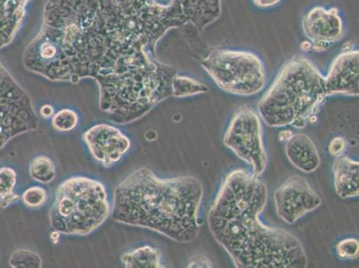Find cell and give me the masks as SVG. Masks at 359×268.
I'll use <instances>...</instances> for the list:
<instances>
[{
  "label": "cell",
  "mask_w": 359,
  "mask_h": 268,
  "mask_svg": "<svg viewBox=\"0 0 359 268\" xmlns=\"http://www.w3.org/2000/svg\"><path fill=\"white\" fill-rule=\"evenodd\" d=\"M172 29L169 5L156 0H48L22 63L50 81L95 80L101 111L130 123L172 97L177 72L155 55Z\"/></svg>",
  "instance_id": "6da1fadb"
},
{
  "label": "cell",
  "mask_w": 359,
  "mask_h": 268,
  "mask_svg": "<svg viewBox=\"0 0 359 268\" xmlns=\"http://www.w3.org/2000/svg\"><path fill=\"white\" fill-rule=\"evenodd\" d=\"M266 185L244 169L229 173L208 214V227L238 268H305L308 256L298 238L267 227L259 215Z\"/></svg>",
  "instance_id": "7a4b0ae2"
},
{
  "label": "cell",
  "mask_w": 359,
  "mask_h": 268,
  "mask_svg": "<svg viewBox=\"0 0 359 268\" xmlns=\"http://www.w3.org/2000/svg\"><path fill=\"white\" fill-rule=\"evenodd\" d=\"M204 189L194 176L162 179L139 168L114 192L112 217L121 224L149 229L180 243H189L200 232Z\"/></svg>",
  "instance_id": "3957f363"
},
{
  "label": "cell",
  "mask_w": 359,
  "mask_h": 268,
  "mask_svg": "<svg viewBox=\"0 0 359 268\" xmlns=\"http://www.w3.org/2000/svg\"><path fill=\"white\" fill-rule=\"evenodd\" d=\"M326 96L325 77L303 55L287 61L257 105L260 119L271 127H302Z\"/></svg>",
  "instance_id": "277c9868"
},
{
  "label": "cell",
  "mask_w": 359,
  "mask_h": 268,
  "mask_svg": "<svg viewBox=\"0 0 359 268\" xmlns=\"http://www.w3.org/2000/svg\"><path fill=\"white\" fill-rule=\"evenodd\" d=\"M109 215L105 186L97 180L74 176L55 191L50 223L57 233L83 236L99 228Z\"/></svg>",
  "instance_id": "5b68a950"
},
{
  "label": "cell",
  "mask_w": 359,
  "mask_h": 268,
  "mask_svg": "<svg viewBox=\"0 0 359 268\" xmlns=\"http://www.w3.org/2000/svg\"><path fill=\"white\" fill-rule=\"evenodd\" d=\"M201 65L218 88L227 93L250 96L262 91L266 83L263 62L252 52L213 48Z\"/></svg>",
  "instance_id": "8992f818"
},
{
  "label": "cell",
  "mask_w": 359,
  "mask_h": 268,
  "mask_svg": "<svg viewBox=\"0 0 359 268\" xmlns=\"http://www.w3.org/2000/svg\"><path fill=\"white\" fill-rule=\"evenodd\" d=\"M30 95L0 61V149L15 137L38 128Z\"/></svg>",
  "instance_id": "52a82bcc"
},
{
  "label": "cell",
  "mask_w": 359,
  "mask_h": 268,
  "mask_svg": "<svg viewBox=\"0 0 359 268\" xmlns=\"http://www.w3.org/2000/svg\"><path fill=\"white\" fill-rule=\"evenodd\" d=\"M224 143L251 166L255 176L259 177L263 174L269 158L263 142L262 123L256 111L249 106L238 109L224 134Z\"/></svg>",
  "instance_id": "ba28073f"
},
{
  "label": "cell",
  "mask_w": 359,
  "mask_h": 268,
  "mask_svg": "<svg viewBox=\"0 0 359 268\" xmlns=\"http://www.w3.org/2000/svg\"><path fill=\"white\" fill-rule=\"evenodd\" d=\"M276 213L286 224L296 223L299 218L314 211L322 199L305 178L293 175L287 179L273 194Z\"/></svg>",
  "instance_id": "9c48e42d"
},
{
  "label": "cell",
  "mask_w": 359,
  "mask_h": 268,
  "mask_svg": "<svg viewBox=\"0 0 359 268\" xmlns=\"http://www.w3.org/2000/svg\"><path fill=\"white\" fill-rule=\"evenodd\" d=\"M90 154L105 168L122 159L130 148V140L117 127L107 123L96 124L83 133Z\"/></svg>",
  "instance_id": "30bf717a"
},
{
  "label": "cell",
  "mask_w": 359,
  "mask_h": 268,
  "mask_svg": "<svg viewBox=\"0 0 359 268\" xmlns=\"http://www.w3.org/2000/svg\"><path fill=\"white\" fill-rule=\"evenodd\" d=\"M302 29L316 51H325L330 45L341 40L344 22L337 8L315 6L302 19Z\"/></svg>",
  "instance_id": "8fae6325"
},
{
  "label": "cell",
  "mask_w": 359,
  "mask_h": 268,
  "mask_svg": "<svg viewBox=\"0 0 359 268\" xmlns=\"http://www.w3.org/2000/svg\"><path fill=\"white\" fill-rule=\"evenodd\" d=\"M325 77L326 96H358L359 52L349 46L330 65Z\"/></svg>",
  "instance_id": "7c38bea8"
},
{
  "label": "cell",
  "mask_w": 359,
  "mask_h": 268,
  "mask_svg": "<svg viewBox=\"0 0 359 268\" xmlns=\"http://www.w3.org/2000/svg\"><path fill=\"white\" fill-rule=\"evenodd\" d=\"M285 153L289 161L306 174L315 172L321 162L314 142L304 133L292 134L286 142Z\"/></svg>",
  "instance_id": "4fadbf2b"
},
{
  "label": "cell",
  "mask_w": 359,
  "mask_h": 268,
  "mask_svg": "<svg viewBox=\"0 0 359 268\" xmlns=\"http://www.w3.org/2000/svg\"><path fill=\"white\" fill-rule=\"evenodd\" d=\"M32 0H0V50L14 41Z\"/></svg>",
  "instance_id": "5bb4252c"
},
{
  "label": "cell",
  "mask_w": 359,
  "mask_h": 268,
  "mask_svg": "<svg viewBox=\"0 0 359 268\" xmlns=\"http://www.w3.org/2000/svg\"><path fill=\"white\" fill-rule=\"evenodd\" d=\"M359 163L347 156L336 158L334 163V180L336 194L342 199L357 197L359 194Z\"/></svg>",
  "instance_id": "9a60e30c"
},
{
  "label": "cell",
  "mask_w": 359,
  "mask_h": 268,
  "mask_svg": "<svg viewBox=\"0 0 359 268\" xmlns=\"http://www.w3.org/2000/svg\"><path fill=\"white\" fill-rule=\"evenodd\" d=\"M161 256L158 248L143 246L123 254L121 260L127 268H160L164 267Z\"/></svg>",
  "instance_id": "2e32d148"
},
{
  "label": "cell",
  "mask_w": 359,
  "mask_h": 268,
  "mask_svg": "<svg viewBox=\"0 0 359 268\" xmlns=\"http://www.w3.org/2000/svg\"><path fill=\"white\" fill-rule=\"evenodd\" d=\"M31 178L40 184H50L57 176V169L52 159L47 156H39L32 160L29 166Z\"/></svg>",
  "instance_id": "e0dca14e"
},
{
  "label": "cell",
  "mask_w": 359,
  "mask_h": 268,
  "mask_svg": "<svg viewBox=\"0 0 359 268\" xmlns=\"http://www.w3.org/2000/svg\"><path fill=\"white\" fill-rule=\"evenodd\" d=\"M172 97L185 98L194 95L207 93L208 88L194 78L176 74L172 84Z\"/></svg>",
  "instance_id": "ac0fdd59"
},
{
  "label": "cell",
  "mask_w": 359,
  "mask_h": 268,
  "mask_svg": "<svg viewBox=\"0 0 359 268\" xmlns=\"http://www.w3.org/2000/svg\"><path fill=\"white\" fill-rule=\"evenodd\" d=\"M9 266L13 268H41L42 260L40 255L34 251L18 250L9 258Z\"/></svg>",
  "instance_id": "d6986e66"
},
{
  "label": "cell",
  "mask_w": 359,
  "mask_h": 268,
  "mask_svg": "<svg viewBox=\"0 0 359 268\" xmlns=\"http://www.w3.org/2000/svg\"><path fill=\"white\" fill-rule=\"evenodd\" d=\"M79 123V116L74 110L63 109L54 114L52 117V126L58 132H70L77 126Z\"/></svg>",
  "instance_id": "ffe728a7"
},
{
  "label": "cell",
  "mask_w": 359,
  "mask_h": 268,
  "mask_svg": "<svg viewBox=\"0 0 359 268\" xmlns=\"http://www.w3.org/2000/svg\"><path fill=\"white\" fill-rule=\"evenodd\" d=\"M22 201L26 207L38 208L46 203L48 199V192L41 186H32L22 195Z\"/></svg>",
  "instance_id": "44dd1931"
},
{
  "label": "cell",
  "mask_w": 359,
  "mask_h": 268,
  "mask_svg": "<svg viewBox=\"0 0 359 268\" xmlns=\"http://www.w3.org/2000/svg\"><path fill=\"white\" fill-rule=\"evenodd\" d=\"M336 253L341 260H355L358 257L359 243L357 239L348 238L339 241Z\"/></svg>",
  "instance_id": "7402d4cb"
},
{
  "label": "cell",
  "mask_w": 359,
  "mask_h": 268,
  "mask_svg": "<svg viewBox=\"0 0 359 268\" xmlns=\"http://www.w3.org/2000/svg\"><path fill=\"white\" fill-rule=\"evenodd\" d=\"M18 181V175L11 168H0V198L14 192Z\"/></svg>",
  "instance_id": "603a6c76"
},
{
  "label": "cell",
  "mask_w": 359,
  "mask_h": 268,
  "mask_svg": "<svg viewBox=\"0 0 359 268\" xmlns=\"http://www.w3.org/2000/svg\"><path fill=\"white\" fill-rule=\"evenodd\" d=\"M348 142L344 137L338 136L331 140L329 145V152L334 158L344 155L347 149Z\"/></svg>",
  "instance_id": "cb8c5ba5"
},
{
  "label": "cell",
  "mask_w": 359,
  "mask_h": 268,
  "mask_svg": "<svg viewBox=\"0 0 359 268\" xmlns=\"http://www.w3.org/2000/svg\"><path fill=\"white\" fill-rule=\"evenodd\" d=\"M188 267H213V263L211 262L210 258L198 255L197 257H192L191 262L189 263Z\"/></svg>",
  "instance_id": "d4e9b609"
},
{
  "label": "cell",
  "mask_w": 359,
  "mask_h": 268,
  "mask_svg": "<svg viewBox=\"0 0 359 268\" xmlns=\"http://www.w3.org/2000/svg\"><path fill=\"white\" fill-rule=\"evenodd\" d=\"M19 195L18 194H15L14 192H11V194H6L3 196V197L0 198V208H8V206L15 203L19 201Z\"/></svg>",
  "instance_id": "484cf974"
},
{
  "label": "cell",
  "mask_w": 359,
  "mask_h": 268,
  "mask_svg": "<svg viewBox=\"0 0 359 268\" xmlns=\"http://www.w3.org/2000/svg\"><path fill=\"white\" fill-rule=\"evenodd\" d=\"M282 0H252V2L257 8H270L279 4Z\"/></svg>",
  "instance_id": "4316f807"
},
{
  "label": "cell",
  "mask_w": 359,
  "mask_h": 268,
  "mask_svg": "<svg viewBox=\"0 0 359 268\" xmlns=\"http://www.w3.org/2000/svg\"><path fill=\"white\" fill-rule=\"evenodd\" d=\"M55 114V111L54 107H52L51 105H44L42 106L40 109V114L42 119H50L54 116Z\"/></svg>",
  "instance_id": "83f0119b"
}]
</instances>
